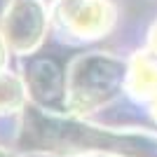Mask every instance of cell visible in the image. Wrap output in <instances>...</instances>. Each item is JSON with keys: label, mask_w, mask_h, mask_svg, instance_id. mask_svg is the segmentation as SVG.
Segmentation results:
<instances>
[{"label": "cell", "mask_w": 157, "mask_h": 157, "mask_svg": "<svg viewBox=\"0 0 157 157\" xmlns=\"http://www.w3.org/2000/svg\"><path fill=\"white\" fill-rule=\"evenodd\" d=\"M113 17L115 12L105 0H66L61 5V19L66 28L85 38L103 35L110 28Z\"/></svg>", "instance_id": "6da1fadb"}, {"label": "cell", "mask_w": 157, "mask_h": 157, "mask_svg": "<svg viewBox=\"0 0 157 157\" xmlns=\"http://www.w3.org/2000/svg\"><path fill=\"white\" fill-rule=\"evenodd\" d=\"M5 38L17 52H26L42 38V10L33 0H21L5 19Z\"/></svg>", "instance_id": "7a4b0ae2"}, {"label": "cell", "mask_w": 157, "mask_h": 157, "mask_svg": "<svg viewBox=\"0 0 157 157\" xmlns=\"http://www.w3.org/2000/svg\"><path fill=\"white\" fill-rule=\"evenodd\" d=\"M129 87L141 98L157 94V66L148 56H136V61L129 71Z\"/></svg>", "instance_id": "3957f363"}, {"label": "cell", "mask_w": 157, "mask_h": 157, "mask_svg": "<svg viewBox=\"0 0 157 157\" xmlns=\"http://www.w3.org/2000/svg\"><path fill=\"white\" fill-rule=\"evenodd\" d=\"M21 98H24V89H21L19 80L5 73V75H0V108L7 110V108H17L21 103Z\"/></svg>", "instance_id": "277c9868"}, {"label": "cell", "mask_w": 157, "mask_h": 157, "mask_svg": "<svg viewBox=\"0 0 157 157\" xmlns=\"http://www.w3.org/2000/svg\"><path fill=\"white\" fill-rule=\"evenodd\" d=\"M150 49L157 54V26L152 28V33H150Z\"/></svg>", "instance_id": "5b68a950"}, {"label": "cell", "mask_w": 157, "mask_h": 157, "mask_svg": "<svg viewBox=\"0 0 157 157\" xmlns=\"http://www.w3.org/2000/svg\"><path fill=\"white\" fill-rule=\"evenodd\" d=\"M5 61V45H2V40H0V66Z\"/></svg>", "instance_id": "8992f818"}]
</instances>
